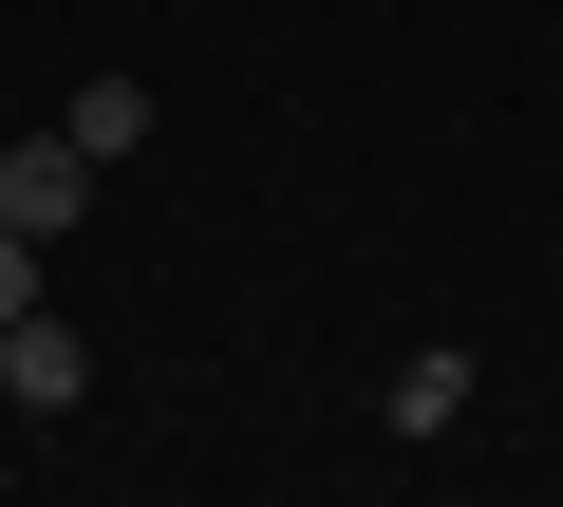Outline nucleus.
Wrapping results in <instances>:
<instances>
[{"label":"nucleus","mask_w":563,"mask_h":507,"mask_svg":"<svg viewBox=\"0 0 563 507\" xmlns=\"http://www.w3.org/2000/svg\"><path fill=\"white\" fill-rule=\"evenodd\" d=\"M0 395H20V414H76V395H95V339H76L57 301H20V320H0Z\"/></svg>","instance_id":"f257e3e1"},{"label":"nucleus","mask_w":563,"mask_h":507,"mask_svg":"<svg viewBox=\"0 0 563 507\" xmlns=\"http://www.w3.org/2000/svg\"><path fill=\"white\" fill-rule=\"evenodd\" d=\"M76 207H95V151H76V132H38V151H0V225H20V244H57Z\"/></svg>","instance_id":"f03ea898"},{"label":"nucleus","mask_w":563,"mask_h":507,"mask_svg":"<svg viewBox=\"0 0 563 507\" xmlns=\"http://www.w3.org/2000/svg\"><path fill=\"white\" fill-rule=\"evenodd\" d=\"M57 132H76L95 169H113V151H151V76H76V113H57Z\"/></svg>","instance_id":"7ed1b4c3"},{"label":"nucleus","mask_w":563,"mask_h":507,"mask_svg":"<svg viewBox=\"0 0 563 507\" xmlns=\"http://www.w3.org/2000/svg\"><path fill=\"white\" fill-rule=\"evenodd\" d=\"M470 414V339H432V357H395V432H451Z\"/></svg>","instance_id":"20e7f679"},{"label":"nucleus","mask_w":563,"mask_h":507,"mask_svg":"<svg viewBox=\"0 0 563 507\" xmlns=\"http://www.w3.org/2000/svg\"><path fill=\"white\" fill-rule=\"evenodd\" d=\"M20 301H38V244H20V225H0V320H20Z\"/></svg>","instance_id":"39448f33"}]
</instances>
